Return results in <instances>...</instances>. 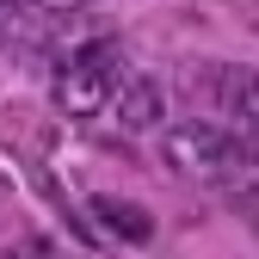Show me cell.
Instances as JSON below:
<instances>
[{"instance_id":"obj_1","label":"cell","mask_w":259,"mask_h":259,"mask_svg":"<svg viewBox=\"0 0 259 259\" xmlns=\"http://www.w3.org/2000/svg\"><path fill=\"white\" fill-rule=\"evenodd\" d=\"M123 87V44L117 37H99V44H80L56 74V105L68 117H93L117 99Z\"/></svg>"},{"instance_id":"obj_2","label":"cell","mask_w":259,"mask_h":259,"mask_svg":"<svg viewBox=\"0 0 259 259\" xmlns=\"http://www.w3.org/2000/svg\"><path fill=\"white\" fill-rule=\"evenodd\" d=\"M160 154H167V167L185 173V179L235 185V130H216V123H204V117H191V123H173V130H167Z\"/></svg>"},{"instance_id":"obj_3","label":"cell","mask_w":259,"mask_h":259,"mask_svg":"<svg viewBox=\"0 0 259 259\" xmlns=\"http://www.w3.org/2000/svg\"><path fill=\"white\" fill-rule=\"evenodd\" d=\"M198 80L210 87L204 99L235 117V130H259V68H198Z\"/></svg>"},{"instance_id":"obj_4","label":"cell","mask_w":259,"mask_h":259,"mask_svg":"<svg viewBox=\"0 0 259 259\" xmlns=\"http://www.w3.org/2000/svg\"><path fill=\"white\" fill-rule=\"evenodd\" d=\"M160 117H167V87L154 74H130L117 87V123L123 130H154Z\"/></svg>"},{"instance_id":"obj_5","label":"cell","mask_w":259,"mask_h":259,"mask_svg":"<svg viewBox=\"0 0 259 259\" xmlns=\"http://www.w3.org/2000/svg\"><path fill=\"white\" fill-rule=\"evenodd\" d=\"M93 222H105L111 229V241H130V247H142L148 235H154V216L142 210V204H130V198H93Z\"/></svg>"},{"instance_id":"obj_6","label":"cell","mask_w":259,"mask_h":259,"mask_svg":"<svg viewBox=\"0 0 259 259\" xmlns=\"http://www.w3.org/2000/svg\"><path fill=\"white\" fill-rule=\"evenodd\" d=\"M80 7H93V0H19V13H44V19H56V13H80Z\"/></svg>"},{"instance_id":"obj_7","label":"cell","mask_w":259,"mask_h":259,"mask_svg":"<svg viewBox=\"0 0 259 259\" xmlns=\"http://www.w3.org/2000/svg\"><path fill=\"white\" fill-rule=\"evenodd\" d=\"M13 13H19V0H0V50L13 44Z\"/></svg>"},{"instance_id":"obj_8","label":"cell","mask_w":259,"mask_h":259,"mask_svg":"<svg viewBox=\"0 0 259 259\" xmlns=\"http://www.w3.org/2000/svg\"><path fill=\"white\" fill-rule=\"evenodd\" d=\"M13 259H37V253H13Z\"/></svg>"},{"instance_id":"obj_9","label":"cell","mask_w":259,"mask_h":259,"mask_svg":"<svg viewBox=\"0 0 259 259\" xmlns=\"http://www.w3.org/2000/svg\"><path fill=\"white\" fill-rule=\"evenodd\" d=\"M253 31H259V19H253Z\"/></svg>"}]
</instances>
